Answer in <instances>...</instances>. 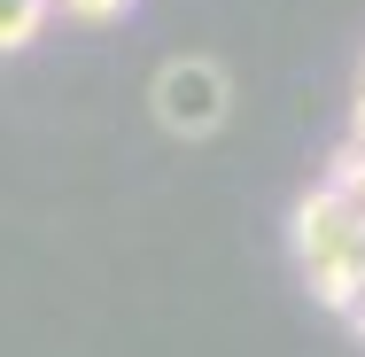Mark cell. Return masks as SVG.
Returning a JSON list of instances; mask_svg holds the SVG:
<instances>
[{
  "mask_svg": "<svg viewBox=\"0 0 365 357\" xmlns=\"http://www.w3.org/2000/svg\"><path fill=\"white\" fill-rule=\"evenodd\" d=\"M288 249H295V272L311 287V303H327L334 319L365 295V202L334 195L327 179H319L311 195H295Z\"/></svg>",
  "mask_w": 365,
  "mask_h": 357,
  "instance_id": "cell-1",
  "label": "cell"
},
{
  "mask_svg": "<svg viewBox=\"0 0 365 357\" xmlns=\"http://www.w3.org/2000/svg\"><path fill=\"white\" fill-rule=\"evenodd\" d=\"M233 71L218 55H163L148 78V117L171 133V140H210L233 125Z\"/></svg>",
  "mask_w": 365,
  "mask_h": 357,
  "instance_id": "cell-2",
  "label": "cell"
},
{
  "mask_svg": "<svg viewBox=\"0 0 365 357\" xmlns=\"http://www.w3.org/2000/svg\"><path fill=\"white\" fill-rule=\"evenodd\" d=\"M47 24H55V0H0V55L39 47V39H47Z\"/></svg>",
  "mask_w": 365,
  "mask_h": 357,
  "instance_id": "cell-3",
  "label": "cell"
},
{
  "mask_svg": "<svg viewBox=\"0 0 365 357\" xmlns=\"http://www.w3.org/2000/svg\"><path fill=\"white\" fill-rule=\"evenodd\" d=\"M133 0H55V16H71V24H117Z\"/></svg>",
  "mask_w": 365,
  "mask_h": 357,
  "instance_id": "cell-4",
  "label": "cell"
},
{
  "mask_svg": "<svg viewBox=\"0 0 365 357\" xmlns=\"http://www.w3.org/2000/svg\"><path fill=\"white\" fill-rule=\"evenodd\" d=\"M358 86H365V63H358Z\"/></svg>",
  "mask_w": 365,
  "mask_h": 357,
  "instance_id": "cell-5",
  "label": "cell"
}]
</instances>
